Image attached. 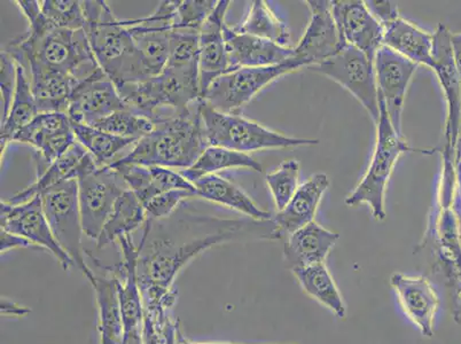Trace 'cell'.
<instances>
[{"label":"cell","mask_w":461,"mask_h":344,"mask_svg":"<svg viewBox=\"0 0 461 344\" xmlns=\"http://www.w3.org/2000/svg\"><path fill=\"white\" fill-rule=\"evenodd\" d=\"M264 222L224 220L215 230L198 238L176 239L154 236L150 222L144 225V233L138 246V279L144 305L158 303L173 295L175 280L179 272L196 256L221 243L233 240L249 229L259 228Z\"/></svg>","instance_id":"obj_1"},{"label":"cell","mask_w":461,"mask_h":344,"mask_svg":"<svg viewBox=\"0 0 461 344\" xmlns=\"http://www.w3.org/2000/svg\"><path fill=\"white\" fill-rule=\"evenodd\" d=\"M199 100L186 112L155 122L152 132L136 142L131 152L111 165L158 166L184 170L194 165L209 147Z\"/></svg>","instance_id":"obj_2"},{"label":"cell","mask_w":461,"mask_h":344,"mask_svg":"<svg viewBox=\"0 0 461 344\" xmlns=\"http://www.w3.org/2000/svg\"><path fill=\"white\" fill-rule=\"evenodd\" d=\"M441 179L417 251L426 250L433 270L447 287L461 274V195L456 184L455 152L444 147Z\"/></svg>","instance_id":"obj_3"},{"label":"cell","mask_w":461,"mask_h":344,"mask_svg":"<svg viewBox=\"0 0 461 344\" xmlns=\"http://www.w3.org/2000/svg\"><path fill=\"white\" fill-rule=\"evenodd\" d=\"M86 27L92 52L100 68L117 89L125 84L150 78L138 51L128 20L117 19L104 0L82 2Z\"/></svg>","instance_id":"obj_4"},{"label":"cell","mask_w":461,"mask_h":344,"mask_svg":"<svg viewBox=\"0 0 461 344\" xmlns=\"http://www.w3.org/2000/svg\"><path fill=\"white\" fill-rule=\"evenodd\" d=\"M23 68L69 75L83 81L100 69L84 29L27 31L6 50Z\"/></svg>","instance_id":"obj_5"},{"label":"cell","mask_w":461,"mask_h":344,"mask_svg":"<svg viewBox=\"0 0 461 344\" xmlns=\"http://www.w3.org/2000/svg\"><path fill=\"white\" fill-rule=\"evenodd\" d=\"M129 111L155 122L188 111L200 99L199 65L167 66L158 77L119 87Z\"/></svg>","instance_id":"obj_6"},{"label":"cell","mask_w":461,"mask_h":344,"mask_svg":"<svg viewBox=\"0 0 461 344\" xmlns=\"http://www.w3.org/2000/svg\"><path fill=\"white\" fill-rule=\"evenodd\" d=\"M199 104L209 146L224 147L249 154L259 149L313 146L320 142L284 136L240 115L218 112L203 99L199 100Z\"/></svg>","instance_id":"obj_7"},{"label":"cell","mask_w":461,"mask_h":344,"mask_svg":"<svg viewBox=\"0 0 461 344\" xmlns=\"http://www.w3.org/2000/svg\"><path fill=\"white\" fill-rule=\"evenodd\" d=\"M380 119L378 127V137L375 153L366 175L362 182L355 188L351 195H348L345 201L349 207H357L362 204L370 205L372 215L376 221H384L387 213L384 211V195L389 178H391L393 167L397 159L405 152H414L404 138L400 136L393 129L389 120L384 102L379 96Z\"/></svg>","instance_id":"obj_8"},{"label":"cell","mask_w":461,"mask_h":344,"mask_svg":"<svg viewBox=\"0 0 461 344\" xmlns=\"http://www.w3.org/2000/svg\"><path fill=\"white\" fill-rule=\"evenodd\" d=\"M40 196L50 228L59 245L91 284L95 275L86 262V250L83 249L84 232L78 204V182L66 180Z\"/></svg>","instance_id":"obj_9"},{"label":"cell","mask_w":461,"mask_h":344,"mask_svg":"<svg viewBox=\"0 0 461 344\" xmlns=\"http://www.w3.org/2000/svg\"><path fill=\"white\" fill-rule=\"evenodd\" d=\"M302 68H305L303 62L294 57L276 66L230 71L215 79L200 99L218 112L237 114L259 91L275 79Z\"/></svg>","instance_id":"obj_10"},{"label":"cell","mask_w":461,"mask_h":344,"mask_svg":"<svg viewBox=\"0 0 461 344\" xmlns=\"http://www.w3.org/2000/svg\"><path fill=\"white\" fill-rule=\"evenodd\" d=\"M310 70L333 79L358 100L375 124L379 123L380 108L375 62L354 46L345 45L337 56Z\"/></svg>","instance_id":"obj_11"},{"label":"cell","mask_w":461,"mask_h":344,"mask_svg":"<svg viewBox=\"0 0 461 344\" xmlns=\"http://www.w3.org/2000/svg\"><path fill=\"white\" fill-rule=\"evenodd\" d=\"M127 190V184L119 172L109 166L99 167L94 174L79 180V212L83 232L87 238L98 240L117 199Z\"/></svg>","instance_id":"obj_12"},{"label":"cell","mask_w":461,"mask_h":344,"mask_svg":"<svg viewBox=\"0 0 461 344\" xmlns=\"http://www.w3.org/2000/svg\"><path fill=\"white\" fill-rule=\"evenodd\" d=\"M14 141L35 149L37 177L77 142V137L66 113H40L15 134Z\"/></svg>","instance_id":"obj_13"},{"label":"cell","mask_w":461,"mask_h":344,"mask_svg":"<svg viewBox=\"0 0 461 344\" xmlns=\"http://www.w3.org/2000/svg\"><path fill=\"white\" fill-rule=\"evenodd\" d=\"M0 225L2 230L26 239L33 246L49 250L65 270H69L74 266L73 259L59 245L50 228L41 196L20 204H10L2 201Z\"/></svg>","instance_id":"obj_14"},{"label":"cell","mask_w":461,"mask_h":344,"mask_svg":"<svg viewBox=\"0 0 461 344\" xmlns=\"http://www.w3.org/2000/svg\"><path fill=\"white\" fill-rule=\"evenodd\" d=\"M452 32L443 23L434 32L433 69L446 96V149L456 153L461 133V83L455 64Z\"/></svg>","instance_id":"obj_15"},{"label":"cell","mask_w":461,"mask_h":344,"mask_svg":"<svg viewBox=\"0 0 461 344\" xmlns=\"http://www.w3.org/2000/svg\"><path fill=\"white\" fill-rule=\"evenodd\" d=\"M417 68V64L387 46H381L375 54V71L378 95L384 102L393 129L402 137V114L406 91Z\"/></svg>","instance_id":"obj_16"},{"label":"cell","mask_w":461,"mask_h":344,"mask_svg":"<svg viewBox=\"0 0 461 344\" xmlns=\"http://www.w3.org/2000/svg\"><path fill=\"white\" fill-rule=\"evenodd\" d=\"M127 104L112 79L100 68L79 82L71 95L68 115L71 123L94 125L113 113L124 111Z\"/></svg>","instance_id":"obj_17"},{"label":"cell","mask_w":461,"mask_h":344,"mask_svg":"<svg viewBox=\"0 0 461 344\" xmlns=\"http://www.w3.org/2000/svg\"><path fill=\"white\" fill-rule=\"evenodd\" d=\"M305 3L312 12V19L294 50L297 60L309 68L337 56L345 45L335 23L332 3L329 0H307Z\"/></svg>","instance_id":"obj_18"},{"label":"cell","mask_w":461,"mask_h":344,"mask_svg":"<svg viewBox=\"0 0 461 344\" xmlns=\"http://www.w3.org/2000/svg\"><path fill=\"white\" fill-rule=\"evenodd\" d=\"M332 11L343 45L354 46L375 62L376 52L384 45V28L373 18L366 2L333 0Z\"/></svg>","instance_id":"obj_19"},{"label":"cell","mask_w":461,"mask_h":344,"mask_svg":"<svg viewBox=\"0 0 461 344\" xmlns=\"http://www.w3.org/2000/svg\"><path fill=\"white\" fill-rule=\"evenodd\" d=\"M391 285L410 321L418 327L423 337H433L439 297L430 281L422 276L396 272L391 276Z\"/></svg>","instance_id":"obj_20"},{"label":"cell","mask_w":461,"mask_h":344,"mask_svg":"<svg viewBox=\"0 0 461 344\" xmlns=\"http://www.w3.org/2000/svg\"><path fill=\"white\" fill-rule=\"evenodd\" d=\"M230 5V0L217 2L215 10L205 20L200 31V98L215 79L232 71L224 39L225 15Z\"/></svg>","instance_id":"obj_21"},{"label":"cell","mask_w":461,"mask_h":344,"mask_svg":"<svg viewBox=\"0 0 461 344\" xmlns=\"http://www.w3.org/2000/svg\"><path fill=\"white\" fill-rule=\"evenodd\" d=\"M95 158L77 140L67 152L37 176L35 183L12 196L6 203L20 204L43 195L45 191L66 180H82L99 169Z\"/></svg>","instance_id":"obj_22"},{"label":"cell","mask_w":461,"mask_h":344,"mask_svg":"<svg viewBox=\"0 0 461 344\" xmlns=\"http://www.w3.org/2000/svg\"><path fill=\"white\" fill-rule=\"evenodd\" d=\"M224 39L230 70L259 68L284 64L295 57L294 48L280 46L274 41L239 33L225 24Z\"/></svg>","instance_id":"obj_23"},{"label":"cell","mask_w":461,"mask_h":344,"mask_svg":"<svg viewBox=\"0 0 461 344\" xmlns=\"http://www.w3.org/2000/svg\"><path fill=\"white\" fill-rule=\"evenodd\" d=\"M123 262L112 267L119 281V296L122 308L124 329L127 330H141L144 319V302L138 279V247L132 237L121 238L119 241Z\"/></svg>","instance_id":"obj_24"},{"label":"cell","mask_w":461,"mask_h":344,"mask_svg":"<svg viewBox=\"0 0 461 344\" xmlns=\"http://www.w3.org/2000/svg\"><path fill=\"white\" fill-rule=\"evenodd\" d=\"M109 167L119 172L129 190L135 193L144 207L149 201L167 191L186 190L196 195L195 186L180 172L169 167L136 165Z\"/></svg>","instance_id":"obj_25"},{"label":"cell","mask_w":461,"mask_h":344,"mask_svg":"<svg viewBox=\"0 0 461 344\" xmlns=\"http://www.w3.org/2000/svg\"><path fill=\"white\" fill-rule=\"evenodd\" d=\"M329 186V177L320 172L312 176L297 188L295 195L286 207L272 218L279 239L288 237L289 234L314 222L318 205Z\"/></svg>","instance_id":"obj_26"},{"label":"cell","mask_w":461,"mask_h":344,"mask_svg":"<svg viewBox=\"0 0 461 344\" xmlns=\"http://www.w3.org/2000/svg\"><path fill=\"white\" fill-rule=\"evenodd\" d=\"M339 236L312 222L294 233L289 234L285 243V261L291 270L296 267L325 263Z\"/></svg>","instance_id":"obj_27"},{"label":"cell","mask_w":461,"mask_h":344,"mask_svg":"<svg viewBox=\"0 0 461 344\" xmlns=\"http://www.w3.org/2000/svg\"><path fill=\"white\" fill-rule=\"evenodd\" d=\"M107 276H95L92 281L99 312L100 344H122L125 329L119 296V281L112 267Z\"/></svg>","instance_id":"obj_28"},{"label":"cell","mask_w":461,"mask_h":344,"mask_svg":"<svg viewBox=\"0 0 461 344\" xmlns=\"http://www.w3.org/2000/svg\"><path fill=\"white\" fill-rule=\"evenodd\" d=\"M384 45L414 64L433 67L434 33L423 32L401 16L384 28Z\"/></svg>","instance_id":"obj_29"},{"label":"cell","mask_w":461,"mask_h":344,"mask_svg":"<svg viewBox=\"0 0 461 344\" xmlns=\"http://www.w3.org/2000/svg\"><path fill=\"white\" fill-rule=\"evenodd\" d=\"M193 186H195L196 196L242 213L253 221L267 222L274 218L271 213L259 208L241 188L217 174L204 176Z\"/></svg>","instance_id":"obj_30"},{"label":"cell","mask_w":461,"mask_h":344,"mask_svg":"<svg viewBox=\"0 0 461 344\" xmlns=\"http://www.w3.org/2000/svg\"><path fill=\"white\" fill-rule=\"evenodd\" d=\"M39 113H66L68 111L71 95L79 82L69 75L52 71L28 73Z\"/></svg>","instance_id":"obj_31"},{"label":"cell","mask_w":461,"mask_h":344,"mask_svg":"<svg viewBox=\"0 0 461 344\" xmlns=\"http://www.w3.org/2000/svg\"><path fill=\"white\" fill-rule=\"evenodd\" d=\"M149 217L145 207L135 193L127 190L117 199L114 209L104 225L102 233L96 240L99 249H104L121 238L131 236L135 231L145 225Z\"/></svg>","instance_id":"obj_32"},{"label":"cell","mask_w":461,"mask_h":344,"mask_svg":"<svg viewBox=\"0 0 461 344\" xmlns=\"http://www.w3.org/2000/svg\"><path fill=\"white\" fill-rule=\"evenodd\" d=\"M39 114L27 71L23 68V66L16 62V89L14 102H12L6 119L2 121V129H0L2 158L3 155L5 154L8 144L14 141L15 134L31 123Z\"/></svg>","instance_id":"obj_33"},{"label":"cell","mask_w":461,"mask_h":344,"mask_svg":"<svg viewBox=\"0 0 461 344\" xmlns=\"http://www.w3.org/2000/svg\"><path fill=\"white\" fill-rule=\"evenodd\" d=\"M302 289L320 302L325 308L330 310L339 318H345L347 309L337 284L325 263L314 264L305 267H296L292 270Z\"/></svg>","instance_id":"obj_34"},{"label":"cell","mask_w":461,"mask_h":344,"mask_svg":"<svg viewBox=\"0 0 461 344\" xmlns=\"http://www.w3.org/2000/svg\"><path fill=\"white\" fill-rule=\"evenodd\" d=\"M178 293L158 303L144 305L141 337L144 344H178L179 324L174 316Z\"/></svg>","instance_id":"obj_35"},{"label":"cell","mask_w":461,"mask_h":344,"mask_svg":"<svg viewBox=\"0 0 461 344\" xmlns=\"http://www.w3.org/2000/svg\"><path fill=\"white\" fill-rule=\"evenodd\" d=\"M247 167L257 172H262L261 163L251 158L249 154L239 153L224 147L209 146L196 159L194 165L180 172L192 184L204 177L216 174L218 171Z\"/></svg>","instance_id":"obj_36"},{"label":"cell","mask_w":461,"mask_h":344,"mask_svg":"<svg viewBox=\"0 0 461 344\" xmlns=\"http://www.w3.org/2000/svg\"><path fill=\"white\" fill-rule=\"evenodd\" d=\"M239 33H246L259 39L274 41L280 46H289L291 31L287 23L276 18L267 2L255 0L244 23L233 28Z\"/></svg>","instance_id":"obj_37"},{"label":"cell","mask_w":461,"mask_h":344,"mask_svg":"<svg viewBox=\"0 0 461 344\" xmlns=\"http://www.w3.org/2000/svg\"><path fill=\"white\" fill-rule=\"evenodd\" d=\"M73 130L77 140L95 158L99 167L113 163V158L128 146L136 144L135 140L115 136L86 124H75Z\"/></svg>","instance_id":"obj_38"},{"label":"cell","mask_w":461,"mask_h":344,"mask_svg":"<svg viewBox=\"0 0 461 344\" xmlns=\"http://www.w3.org/2000/svg\"><path fill=\"white\" fill-rule=\"evenodd\" d=\"M91 127L115 134V136L140 141L141 138L153 131L154 123L144 116L124 109V111L113 113L112 115L95 122Z\"/></svg>","instance_id":"obj_39"},{"label":"cell","mask_w":461,"mask_h":344,"mask_svg":"<svg viewBox=\"0 0 461 344\" xmlns=\"http://www.w3.org/2000/svg\"><path fill=\"white\" fill-rule=\"evenodd\" d=\"M41 14L54 29L81 31L86 27L83 4L78 0H44Z\"/></svg>","instance_id":"obj_40"},{"label":"cell","mask_w":461,"mask_h":344,"mask_svg":"<svg viewBox=\"0 0 461 344\" xmlns=\"http://www.w3.org/2000/svg\"><path fill=\"white\" fill-rule=\"evenodd\" d=\"M300 165L295 159H288L279 166L278 169L267 175V184L274 196L278 212L285 207L295 195L299 188Z\"/></svg>","instance_id":"obj_41"},{"label":"cell","mask_w":461,"mask_h":344,"mask_svg":"<svg viewBox=\"0 0 461 344\" xmlns=\"http://www.w3.org/2000/svg\"><path fill=\"white\" fill-rule=\"evenodd\" d=\"M200 32L173 29L170 32V53L167 66L199 65Z\"/></svg>","instance_id":"obj_42"},{"label":"cell","mask_w":461,"mask_h":344,"mask_svg":"<svg viewBox=\"0 0 461 344\" xmlns=\"http://www.w3.org/2000/svg\"><path fill=\"white\" fill-rule=\"evenodd\" d=\"M216 5L215 0H178L173 29L200 32Z\"/></svg>","instance_id":"obj_43"},{"label":"cell","mask_w":461,"mask_h":344,"mask_svg":"<svg viewBox=\"0 0 461 344\" xmlns=\"http://www.w3.org/2000/svg\"><path fill=\"white\" fill-rule=\"evenodd\" d=\"M196 196L195 193L186 190H173L162 193L145 205L149 220L160 221L169 217L183 200Z\"/></svg>","instance_id":"obj_44"},{"label":"cell","mask_w":461,"mask_h":344,"mask_svg":"<svg viewBox=\"0 0 461 344\" xmlns=\"http://www.w3.org/2000/svg\"><path fill=\"white\" fill-rule=\"evenodd\" d=\"M0 89H2L3 117L10 112L16 89V61L6 50L0 54Z\"/></svg>","instance_id":"obj_45"},{"label":"cell","mask_w":461,"mask_h":344,"mask_svg":"<svg viewBox=\"0 0 461 344\" xmlns=\"http://www.w3.org/2000/svg\"><path fill=\"white\" fill-rule=\"evenodd\" d=\"M366 5L373 18L383 26L384 31L389 24L395 23L400 18L396 4L388 2V0H370V2H366Z\"/></svg>","instance_id":"obj_46"},{"label":"cell","mask_w":461,"mask_h":344,"mask_svg":"<svg viewBox=\"0 0 461 344\" xmlns=\"http://www.w3.org/2000/svg\"><path fill=\"white\" fill-rule=\"evenodd\" d=\"M29 247L35 246L26 239L15 236V234L7 232L5 230L0 231V251H2V255L12 249H29Z\"/></svg>","instance_id":"obj_47"},{"label":"cell","mask_w":461,"mask_h":344,"mask_svg":"<svg viewBox=\"0 0 461 344\" xmlns=\"http://www.w3.org/2000/svg\"><path fill=\"white\" fill-rule=\"evenodd\" d=\"M450 288L452 289V317L456 324L461 326V274L456 276Z\"/></svg>","instance_id":"obj_48"},{"label":"cell","mask_w":461,"mask_h":344,"mask_svg":"<svg viewBox=\"0 0 461 344\" xmlns=\"http://www.w3.org/2000/svg\"><path fill=\"white\" fill-rule=\"evenodd\" d=\"M0 308H2V314H4V316L26 317L32 312L31 309L15 303L14 301L7 300L6 297L2 299V305H0Z\"/></svg>","instance_id":"obj_49"},{"label":"cell","mask_w":461,"mask_h":344,"mask_svg":"<svg viewBox=\"0 0 461 344\" xmlns=\"http://www.w3.org/2000/svg\"><path fill=\"white\" fill-rule=\"evenodd\" d=\"M452 50H454L455 64L458 71L461 83V32L452 33L451 36Z\"/></svg>","instance_id":"obj_50"},{"label":"cell","mask_w":461,"mask_h":344,"mask_svg":"<svg viewBox=\"0 0 461 344\" xmlns=\"http://www.w3.org/2000/svg\"><path fill=\"white\" fill-rule=\"evenodd\" d=\"M455 171H456V184H458L459 192L461 195V133L458 140V144L456 147L455 153Z\"/></svg>","instance_id":"obj_51"},{"label":"cell","mask_w":461,"mask_h":344,"mask_svg":"<svg viewBox=\"0 0 461 344\" xmlns=\"http://www.w3.org/2000/svg\"><path fill=\"white\" fill-rule=\"evenodd\" d=\"M122 344H144L142 343L141 330L125 331Z\"/></svg>","instance_id":"obj_52"},{"label":"cell","mask_w":461,"mask_h":344,"mask_svg":"<svg viewBox=\"0 0 461 344\" xmlns=\"http://www.w3.org/2000/svg\"><path fill=\"white\" fill-rule=\"evenodd\" d=\"M178 344H234V343H200V342H193L191 339L184 337L182 333L179 334Z\"/></svg>","instance_id":"obj_53"}]
</instances>
